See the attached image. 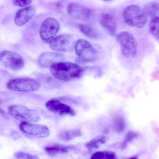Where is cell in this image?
I'll return each instance as SVG.
<instances>
[{"label":"cell","mask_w":159,"mask_h":159,"mask_svg":"<svg viewBox=\"0 0 159 159\" xmlns=\"http://www.w3.org/2000/svg\"><path fill=\"white\" fill-rule=\"evenodd\" d=\"M159 19L158 17H154L150 22V31L153 37L159 41Z\"/></svg>","instance_id":"44dd1931"},{"label":"cell","mask_w":159,"mask_h":159,"mask_svg":"<svg viewBox=\"0 0 159 159\" xmlns=\"http://www.w3.org/2000/svg\"><path fill=\"white\" fill-rule=\"evenodd\" d=\"M19 127L24 133L38 138L47 137L50 134L49 128L44 125L22 122L19 124Z\"/></svg>","instance_id":"30bf717a"},{"label":"cell","mask_w":159,"mask_h":159,"mask_svg":"<svg viewBox=\"0 0 159 159\" xmlns=\"http://www.w3.org/2000/svg\"><path fill=\"white\" fill-rule=\"evenodd\" d=\"M91 159H116L117 156L112 151H98L93 154L91 157Z\"/></svg>","instance_id":"d6986e66"},{"label":"cell","mask_w":159,"mask_h":159,"mask_svg":"<svg viewBox=\"0 0 159 159\" xmlns=\"http://www.w3.org/2000/svg\"><path fill=\"white\" fill-rule=\"evenodd\" d=\"M124 21L128 25L141 28L147 22L146 15L140 7L135 5L127 6L123 13Z\"/></svg>","instance_id":"7a4b0ae2"},{"label":"cell","mask_w":159,"mask_h":159,"mask_svg":"<svg viewBox=\"0 0 159 159\" xmlns=\"http://www.w3.org/2000/svg\"><path fill=\"white\" fill-rule=\"evenodd\" d=\"M67 11L70 15L78 20L88 18L91 13L90 10L75 3H70L68 5Z\"/></svg>","instance_id":"4fadbf2b"},{"label":"cell","mask_w":159,"mask_h":159,"mask_svg":"<svg viewBox=\"0 0 159 159\" xmlns=\"http://www.w3.org/2000/svg\"><path fill=\"white\" fill-rule=\"evenodd\" d=\"M35 13V10L32 6H28L19 10L14 18V22L16 25L22 26L24 25L31 19Z\"/></svg>","instance_id":"5bb4252c"},{"label":"cell","mask_w":159,"mask_h":159,"mask_svg":"<svg viewBox=\"0 0 159 159\" xmlns=\"http://www.w3.org/2000/svg\"><path fill=\"white\" fill-rule=\"evenodd\" d=\"M8 111L12 117L22 122H36L41 120L36 111L24 106L12 105L9 107Z\"/></svg>","instance_id":"277c9868"},{"label":"cell","mask_w":159,"mask_h":159,"mask_svg":"<svg viewBox=\"0 0 159 159\" xmlns=\"http://www.w3.org/2000/svg\"><path fill=\"white\" fill-rule=\"evenodd\" d=\"M77 41L70 35H63L53 39L50 42L49 45L55 51H70L75 48Z\"/></svg>","instance_id":"ba28073f"},{"label":"cell","mask_w":159,"mask_h":159,"mask_svg":"<svg viewBox=\"0 0 159 159\" xmlns=\"http://www.w3.org/2000/svg\"><path fill=\"white\" fill-rule=\"evenodd\" d=\"M79 28L81 31L88 37L93 39L98 38V34L91 26L85 24H80L79 25Z\"/></svg>","instance_id":"ffe728a7"},{"label":"cell","mask_w":159,"mask_h":159,"mask_svg":"<svg viewBox=\"0 0 159 159\" xmlns=\"http://www.w3.org/2000/svg\"><path fill=\"white\" fill-rule=\"evenodd\" d=\"M138 134L135 132L130 131L127 132L125 135L124 141L120 146V148L125 149L128 143L132 141L135 138L138 137Z\"/></svg>","instance_id":"603a6c76"},{"label":"cell","mask_w":159,"mask_h":159,"mask_svg":"<svg viewBox=\"0 0 159 159\" xmlns=\"http://www.w3.org/2000/svg\"><path fill=\"white\" fill-rule=\"evenodd\" d=\"M0 114L3 116L7 118H8V117L7 116L6 112L1 107H0Z\"/></svg>","instance_id":"4316f807"},{"label":"cell","mask_w":159,"mask_h":159,"mask_svg":"<svg viewBox=\"0 0 159 159\" xmlns=\"http://www.w3.org/2000/svg\"><path fill=\"white\" fill-rule=\"evenodd\" d=\"M101 24L106 31L112 36H114L117 30V25L113 17L108 14H103L100 18Z\"/></svg>","instance_id":"9a60e30c"},{"label":"cell","mask_w":159,"mask_h":159,"mask_svg":"<svg viewBox=\"0 0 159 159\" xmlns=\"http://www.w3.org/2000/svg\"><path fill=\"white\" fill-rule=\"evenodd\" d=\"M0 62L7 68L14 71L22 69L25 65L23 58L14 51L5 50L0 53Z\"/></svg>","instance_id":"8992f818"},{"label":"cell","mask_w":159,"mask_h":159,"mask_svg":"<svg viewBox=\"0 0 159 159\" xmlns=\"http://www.w3.org/2000/svg\"><path fill=\"white\" fill-rule=\"evenodd\" d=\"M45 106L50 111L61 115L73 116L76 114L75 111L70 106L61 102L59 100L50 99L46 102Z\"/></svg>","instance_id":"8fae6325"},{"label":"cell","mask_w":159,"mask_h":159,"mask_svg":"<svg viewBox=\"0 0 159 159\" xmlns=\"http://www.w3.org/2000/svg\"><path fill=\"white\" fill-rule=\"evenodd\" d=\"M116 39L120 46L121 51L124 56L131 58L136 56L137 43L132 34L127 32H122L117 35Z\"/></svg>","instance_id":"3957f363"},{"label":"cell","mask_w":159,"mask_h":159,"mask_svg":"<svg viewBox=\"0 0 159 159\" xmlns=\"http://www.w3.org/2000/svg\"><path fill=\"white\" fill-rule=\"evenodd\" d=\"M64 59V55L60 53L46 52L42 54L40 56L38 63L42 67L50 68L54 64L62 62Z\"/></svg>","instance_id":"7c38bea8"},{"label":"cell","mask_w":159,"mask_h":159,"mask_svg":"<svg viewBox=\"0 0 159 159\" xmlns=\"http://www.w3.org/2000/svg\"><path fill=\"white\" fill-rule=\"evenodd\" d=\"M81 131L78 129L65 130L62 131L58 135L59 137L65 141H70L81 136Z\"/></svg>","instance_id":"e0dca14e"},{"label":"cell","mask_w":159,"mask_h":159,"mask_svg":"<svg viewBox=\"0 0 159 159\" xmlns=\"http://www.w3.org/2000/svg\"><path fill=\"white\" fill-rule=\"evenodd\" d=\"M114 127L117 132L122 133L125 129L126 123L124 120L122 116H117L114 119Z\"/></svg>","instance_id":"7402d4cb"},{"label":"cell","mask_w":159,"mask_h":159,"mask_svg":"<svg viewBox=\"0 0 159 159\" xmlns=\"http://www.w3.org/2000/svg\"><path fill=\"white\" fill-rule=\"evenodd\" d=\"M15 157L17 159H38L37 156L31 154L22 152H18L14 154Z\"/></svg>","instance_id":"d4e9b609"},{"label":"cell","mask_w":159,"mask_h":159,"mask_svg":"<svg viewBox=\"0 0 159 159\" xmlns=\"http://www.w3.org/2000/svg\"><path fill=\"white\" fill-rule=\"evenodd\" d=\"M9 90L19 92H30L36 91L40 87V83L38 81L28 78L12 79L6 85Z\"/></svg>","instance_id":"5b68a950"},{"label":"cell","mask_w":159,"mask_h":159,"mask_svg":"<svg viewBox=\"0 0 159 159\" xmlns=\"http://www.w3.org/2000/svg\"><path fill=\"white\" fill-rule=\"evenodd\" d=\"M32 2V0H13L14 5L20 7L28 5Z\"/></svg>","instance_id":"484cf974"},{"label":"cell","mask_w":159,"mask_h":159,"mask_svg":"<svg viewBox=\"0 0 159 159\" xmlns=\"http://www.w3.org/2000/svg\"><path fill=\"white\" fill-rule=\"evenodd\" d=\"M54 77L62 81L78 79L82 75L83 69L78 65L71 62H61L53 64L50 67Z\"/></svg>","instance_id":"6da1fadb"},{"label":"cell","mask_w":159,"mask_h":159,"mask_svg":"<svg viewBox=\"0 0 159 159\" xmlns=\"http://www.w3.org/2000/svg\"><path fill=\"white\" fill-rule=\"evenodd\" d=\"M2 103V101L1 100H0V104H1Z\"/></svg>","instance_id":"f1b7e54d"},{"label":"cell","mask_w":159,"mask_h":159,"mask_svg":"<svg viewBox=\"0 0 159 159\" xmlns=\"http://www.w3.org/2000/svg\"><path fill=\"white\" fill-rule=\"evenodd\" d=\"M75 48L77 55L86 62L94 61L96 59V50L87 41L83 39L78 40Z\"/></svg>","instance_id":"52a82bcc"},{"label":"cell","mask_w":159,"mask_h":159,"mask_svg":"<svg viewBox=\"0 0 159 159\" xmlns=\"http://www.w3.org/2000/svg\"><path fill=\"white\" fill-rule=\"evenodd\" d=\"M45 152L50 156H54L60 154H65L74 150L73 146L60 144H53L46 146L44 147Z\"/></svg>","instance_id":"2e32d148"},{"label":"cell","mask_w":159,"mask_h":159,"mask_svg":"<svg viewBox=\"0 0 159 159\" xmlns=\"http://www.w3.org/2000/svg\"><path fill=\"white\" fill-rule=\"evenodd\" d=\"M104 1H111V0H104Z\"/></svg>","instance_id":"83f0119b"},{"label":"cell","mask_w":159,"mask_h":159,"mask_svg":"<svg viewBox=\"0 0 159 159\" xmlns=\"http://www.w3.org/2000/svg\"><path fill=\"white\" fill-rule=\"evenodd\" d=\"M145 8L146 12L152 16H155L158 12L159 5L158 3L153 2L146 5Z\"/></svg>","instance_id":"cb8c5ba5"},{"label":"cell","mask_w":159,"mask_h":159,"mask_svg":"<svg viewBox=\"0 0 159 159\" xmlns=\"http://www.w3.org/2000/svg\"><path fill=\"white\" fill-rule=\"evenodd\" d=\"M108 139L106 136L101 135L85 143V146L90 151L98 149L101 145L105 143Z\"/></svg>","instance_id":"ac0fdd59"},{"label":"cell","mask_w":159,"mask_h":159,"mask_svg":"<svg viewBox=\"0 0 159 159\" xmlns=\"http://www.w3.org/2000/svg\"><path fill=\"white\" fill-rule=\"evenodd\" d=\"M60 29L59 22L52 17L46 18L42 22L40 34L42 39L45 41L51 40L55 37Z\"/></svg>","instance_id":"9c48e42d"}]
</instances>
